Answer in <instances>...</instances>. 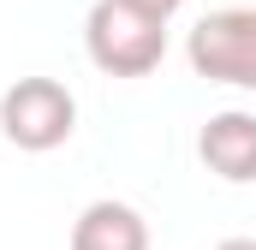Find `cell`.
<instances>
[{"instance_id": "obj_1", "label": "cell", "mask_w": 256, "mask_h": 250, "mask_svg": "<svg viewBox=\"0 0 256 250\" xmlns=\"http://www.w3.org/2000/svg\"><path fill=\"white\" fill-rule=\"evenodd\" d=\"M84 54L108 78H149L167 60V18L131 0H96L84 18Z\"/></svg>"}, {"instance_id": "obj_2", "label": "cell", "mask_w": 256, "mask_h": 250, "mask_svg": "<svg viewBox=\"0 0 256 250\" xmlns=\"http://www.w3.org/2000/svg\"><path fill=\"white\" fill-rule=\"evenodd\" d=\"M0 131L12 149L48 155V149L72 143V131H78V96L60 78H18L0 96Z\"/></svg>"}, {"instance_id": "obj_3", "label": "cell", "mask_w": 256, "mask_h": 250, "mask_svg": "<svg viewBox=\"0 0 256 250\" xmlns=\"http://www.w3.org/2000/svg\"><path fill=\"white\" fill-rule=\"evenodd\" d=\"M185 60L208 84L256 90V6H220V12L196 18L191 42H185Z\"/></svg>"}, {"instance_id": "obj_4", "label": "cell", "mask_w": 256, "mask_h": 250, "mask_svg": "<svg viewBox=\"0 0 256 250\" xmlns=\"http://www.w3.org/2000/svg\"><path fill=\"white\" fill-rule=\"evenodd\" d=\"M196 161L220 185H256V114H244V108L208 114L196 131Z\"/></svg>"}, {"instance_id": "obj_5", "label": "cell", "mask_w": 256, "mask_h": 250, "mask_svg": "<svg viewBox=\"0 0 256 250\" xmlns=\"http://www.w3.org/2000/svg\"><path fill=\"white\" fill-rule=\"evenodd\" d=\"M72 250H149V220L120 196H96L72 220Z\"/></svg>"}, {"instance_id": "obj_6", "label": "cell", "mask_w": 256, "mask_h": 250, "mask_svg": "<svg viewBox=\"0 0 256 250\" xmlns=\"http://www.w3.org/2000/svg\"><path fill=\"white\" fill-rule=\"evenodd\" d=\"M131 6H143V12H155V18H173L185 0H131Z\"/></svg>"}, {"instance_id": "obj_7", "label": "cell", "mask_w": 256, "mask_h": 250, "mask_svg": "<svg viewBox=\"0 0 256 250\" xmlns=\"http://www.w3.org/2000/svg\"><path fill=\"white\" fill-rule=\"evenodd\" d=\"M214 250H256V238H220Z\"/></svg>"}]
</instances>
